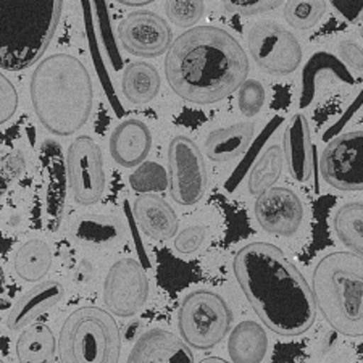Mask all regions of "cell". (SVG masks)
<instances>
[{
    "label": "cell",
    "instance_id": "1",
    "mask_svg": "<svg viewBox=\"0 0 363 363\" xmlns=\"http://www.w3.org/2000/svg\"><path fill=\"white\" fill-rule=\"evenodd\" d=\"M233 273L257 317L270 331L296 337L313 326L318 308L312 286L277 245H244L234 257Z\"/></svg>",
    "mask_w": 363,
    "mask_h": 363
},
{
    "label": "cell",
    "instance_id": "2",
    "mask_svg": "<svg viewBox=\"0 0 363 363\" xmlns=\"http://www.w3.org/2000/svg\"><path fill=\"white\" fill-rule=\"evenodd\" d=\"M165 74L173 92L186 102L212 105L247 81L249 57L223 28L197 26L173 40Z\"/></svg>",
    "mask_w": 363,
    "mask_h": 363
},
{
    "label": "cell",
    "instance_id": "3",
    "mask_svg": "<svg viewBox=\"0 0 363 363\" xmlns=\"http://www.w3.org/2000/svg\"><path fill=\"white\" fill-rule=\"evenodd\" d=\"M29 92L39 123L55 136H72L91 118L92 79L84 63L73 55L55 54L40 60Z\"/></svg>",
    "mask_w": 363,
    "mask_h": 363
},
{
    "label": "cell",
    "instance_id": "4",
    "mask_svg": "<svg viewBox=\"0 0 363 363\" xmlns=\"http://www.w3.org/2000/svg\"><path fill=\"white\" fill-rule=\"evenodd\" d=\"M63 0H0V67L21 72L36 65L60 25Z\"/></svg>",
    "mask_w": 363,
    "mask_h": 363
},
{
    "label": "cell",
    "instance_id": "5",
    "mask_svg": "<svg viewBox=\"0 0 363 363\" xmlns=\"http://www.w3.org/2000/svg\"><path fill=\"white\" fill-rule=\"evenodd\" d=\"M318 312L339 335L363 336V257L354 252H331L312 274Z\"/></svg>",
    "mask_w": 363,
    "mask_h": 363
},
{
    "label": "cell",
    "instance_id": "6",
    "mask_svg": "<svg viewBox=\"0 0 363 363\" xmlns=\"http://www.w3.org/2000/svg\"><path fill=\"white\" fill-rule=\"evenodd\" d=\"M123 333L115 317L105 308H76L58 333L60 363H118Z\"/></svg>",
    "mask_w": 363,
    "mask_h": 363
},
{
    "label": "cell",
    "instance_id": "7",
    "mask_svg": "<svg viewBox=\"0 0 363 363\" xmlns=\"http://www.w3.org/2000/svg\"><path fill=\"white\" fill-rule=\"evenodd\" d=\"M178 328L191 349L208 350L233 331V312L220 294L210 289H196L179 303Z\"/></svg>",
    "mask_w": 363,
    "mask_h": 363
},
{
    "label": "cell",
    "instance_id": "8",
    "mask_svg": "<svg viewBox=\"0 0 363 363\" xmlns=\"http://www.w3.org/2000/svg\"><path fill=\"white\" fill-rule=\"evenodd\" d=\"M169 194L183 207H192L205 196L208 173L197 144L187 136H177L168 145Z\"/></svg>",
    "mask_w": 363,
    "mask_h": 363
},
{
    "label": "cell",
    "instance_id": "9",
    "mask_svg": "<svg viewBox=\"0 0 363 363\" xmlns=\"http://www.w3.org/2000/svg\"><path fill=\"white\" fill-rule=\"evenodd\" d=\"M250 57L262 72L288 76L301 67L302 47L288 28L273 21H262L247 34Z\"/></svg>",
    "mask_w": 363,
    "mask_h": 363
},
{
    "label": "cell",
    "instance_id": "10",
    "mask_svg": "<svg viewBox=\"0 0 363 363\" xmlns=\"http://www.w3.org/2000/svg\"><path fill=\"white\" fill-rule=\"evenodd\" d=\"M65 173L76 203L89 207L101 201L107 186V174L102 150L91 136H79L69 144Z\"/></svg>",
    "mask_w": 363,
    "mask_h": 363
},
{
    "label": "cell",
    "instance_id": "11",
    "mask_svg": "<svg viewBox=\"0 0 363 363\" xmlns=\"http://www.w3.org/2000/svg\"><path fill=\"white\" fill-rule=\"evenodd\" d=\"M150 283L144 267L134 259L116 260L105 277L102 301L113 317L133 318L149 301Z\"/></svg>",
    "mask_w": 363,
    "mask_h": 363
},
{
    "label": "cell",
    "instance_id": "12",
    "mask_svg": "<svg viewBox=\"0 0 363 363\" xmlns=\"http://www.w3.org/2000/svg\"><path fill=\"white\" fill-rule=\"evenodd\" d=\"M320 173L339 191H363V131L337 134L320 157Z\"/></svg>",
    "mask_w": 363,
    "mask_h": 363
},
{
    "label": "cell",
    "instance_id": "13",
    "mask_svg": "<svg viewBox=\"0 0 363 363\" xmlns=\"http://www.w3.org/2000/svg\"><path fill=\"white\" fill-rule=\"evenodd\" d=\"M116 31L123 49L136 57H160L173 44V31L168 21L154 11H133L120 21Z\"/></svg>",
    "mask_w": 363,
    "mask_h": 363
},
{
    "label": "cell",
    "instance_id": "14",
    "mask_svg": "<svg viewBox=\"0 0 363 363\" xmlns=\"http://www.w3.org/2000/svg\"><path fill=\"white\" fill-rule=\"evenodd\" d=\"M255 220L263 231L279 238H292L303 223V203L294 191L274 186L257 197Z\"/></svg>",
    "mask_w": 363,
    "mask_h": 363
},
{
    "label": "cell",
    "instance_id": "15",
    "mask_svg": "<svg viewBox=\"0 0 363 363\" xmlns=\"http://www.w3.org/2000/svg\"><path fill=\"white\" fill-rule=\"evenodd\" d=\"M126 363H194V354L181 336L152 328L134 342Z\"/></svg>",
    "mask_w": 363,
    "mask_h": 363
},
{
    "label": "cell",
    "instance_id": "16",
    "mask_svg": "<svg viewBox=\"0 0 363 363\" xmlns=\"http://www.w3.org/2000/svg\"><path fill=\"white\" fill-rule=\"evenodd\" d=\"M326 78L339 81L345 86H354L355 78L344 65L341 58L331 52H315L308 58L301 73V89H298V108H307L317 97L318 87Z\"/></svg>",
    "mask_w": 363,
    "mask_h": 363
},
{
    "label": "cell",
    "instance_id": "17",
    "mask_svg": "<svg viewBox=\"0 0 363 363\" xmlns=\"http://www.w3.org/2000/svg\"><path fill=\"white\" fill-rule=\"evenodd\" d=\"M284 160L291 177L297 183H307L315 169V145L306 115L292 116L283 136Z\"/></svg>",
    "mask_w": 363,
    "mask_h": 363
},
{
    "label": "cell",
    "instance_id": "18",
    "mask_svg": "<svg viewBox=\"0 0 363 363\" xmlns=\"http://www.w3.org/2000/svg\"><path fill=\"white\" fill-rule=\"evenodd\" d=\"M152 149L149 126L138 118H128L115 126L110 136V155L123 168H138L147 162Z\"/></svg>",
    "mask_w": 363,
    "mask_h": 363
},
{
    "label": "cell",
    "instance_id": "19",
    "mask_svg": "<svg viewBox=\"0 0 363 363\" xmlns=\"http://www.w3.org/2000/svg\"><path fill=\"white\" fill-rule=\"evenodd\" d=\"M63 297H65V288L58 281H43L33 286L11 306L7 317L9 330H26L40 315L62 302Z\"/></svg>",
    "mask_w": 363,
    "mask_h": 363
},
{
    "label": "cell",
    "instance_id": "20",
    "mask_svg": "<svg viewBox=\"0 0 363 363\" xmlns=\"http://www.w3.org/2000/svg\"><path fill=\"white\" fill-rule=\"evenodd\" d=\"M136 223L145 236L155 241H168L178 234V216L159 194H139L133 203Z\"/></svg>",
    "mask_w": 363,
    "mask_h": 363
},
{
    "label": "cell",
    "instance_id": "21",
    "mask_svg": "<svg viewBox=\"0 0 363 363\" xmlns=\"http://www.w3.org/2000/svg\"><path fill=\"white\" fill-rule=\"evenodd\" d=\"M69 231L76 242L89 249H110L126 236L123 221L112 215H81Z\"/></svg>",
    "mask_w": 363,
    "mask_h": 363
},
{
    "label": "cell",
    "instance_id": "22",
    "mask_svg": "<svg viewBox=\"0 0 363 363\" xmlns=\"http://www.w3.org/2000/svg\"><path fill=\"white\" fill-rule=\"evenodd\" d=\"M254 133L255 125L252 121H241L228 128L213 130L205 138V157L215 163L236 160L249 149Z\"/></svg>",
    "mask_w": 363,
    "mask_h": 363
},
{
    "label": "cell",
    "instance_id": "23",
    "mask_svg": "<svg viewBox=\"0 0 363 363\" xmlns=\"http://www.w3.org/2000/svg\"><path fill=\"white\" fill-rule=\"evenodd\" d=\"M268 352L265 328L257 321H241L228 337V354L233 363H262Z\"/></svg>",
    "mask_w": 363,
    "mask_h": 363
},
{
    "label": "cell",
    "instance_id": "24",
    "mask_svg": "<svg viewBox=\"0 0 363 363\" xmlns=\"http://www.w3.org/2000/svg\"><path fill=\"white\" fill-rule=\"evenodd\" d=\"M160 74L154 65L145 62L130 63L123 72L121 89L125 97L134 105L154 101L160 91Z\"/></svg>",
    "mask_w": 363,
    "mask_h": 363
},
{
    "label": "cell",
    "instance_id": "25",
    "mask_svg": "<svg viewBox=\"0 0 363 363\" xmlns=\"http://www.w3.org/2000/svg\"><path fill=\"white\" fill-rule=\"evenodd\" d=\"M58 350V339L47 325H31L16 339L15 354L20 363H49Z\"/></svg>",
    "mask_w": 363,
    "mask_h": 363
},
{
    "label": "cell",
    "instance_id": "26",
    "mask_svg": "<svg viewBox=\"0 0 363 363\" xmlns=\"http://www.w3.org/2000/svg\"><path fill=\"white\" fill-rule=\"evenodd\" d=\"M52 250L43 239H29L16 250L13 257V272L26 283H39L50 272Z\"/></svg>",
    "mask_w": 363,
    "mask_h": 363
},
{
    "label": "cell",
    "instance_id": "27",
    "mask_svg": "<svg viewBox=\"0 0 363 363\" xmlns=\"http://www.w3.org/2000/svg\"><path fill=\"white\" fill-rule=\"evenodd\" d=\"M284 152L277 144L268 145L252 167L247 179L250 196L259 197L278 183L284 168Z\"/></svg>",
    "mask_w": 363,
    "mask_h": 363
},
{
    "label": "cell",
    "instance_id": "28",
    "mask_svg": "<svg viewBox=\"0 0 363 363\" xmlns=\"http://www.w3.org/2000/svg\"><path fill=\"white\" fill-rule=\"evenodd\" d=\"M333 230L345 247L363 257V202H349L339 207L333 218Z\"/></svg>",
    "mask_w": 363,
    "mask_h": 363
},
{
    "label": "cell",
    "instance_id": "29",
    "mask_svg": "<svg viewBox=\"0 0 363 363\" xmlns=\"http://www.w3.org/2000/svg\"><path fill=\"white\" fill-rule=\"evenodd\" d=\"M326 13V0H286L284 20L298 31L318 25Z\"/></svg>",
    "mask_w": 363,
    "mask_h": 363
},
{
    "label": "cell",
    "instance_id": "30",
    "mask_svg": "<svg viewBox=\"0 0 363 363\" xmlns=\"http://www.w3.org/2000/svg\"><path fill=\"white\" fill-rule=\"evenodd\" d=\"M130 186L138 194H159L169 189L168 169L157 162H144L134 168L130 177Z\"/></svg>",
    "mask_w": 363,
    "mask_h": 363
},
{
    "label": "cell",
    "instance_id": "31",
    "mask_svg": "<svg viewBox=\"0 0 363 363\" xmlns=\"http://www.w3.org/2000/svg\"><path fill=\"white\" fill-rule=\"evenodd\" d=\"M203 0H167L165 13L168 21L177 28L191 29L203 16Z\"/></svg>",
    "mask_w": 363,
    "mask_h": 363
},
{
    "label": "cell",
    "instance_id": "32",
    "mask_svg": "<svg viewBox=\"0 0 363 363\" xmlns=\"http://www.w3.org/2000/svg\"><path fill=\"white\" fill-rule=\"evenodd\" d=\"M267 102V91L259 79H247L238 91V107L245 118H254Z\"/></svg>",
    "mask_w": 363,
    "mask_h": 363
},
{
    "label": "cell",
    "instance_id": "33",
    "mask_svg": "<svg viewBox=\"0 0 363 363\" xmlns=\"http://www.w3.org/2000/svg\"><path fill=\"white\" fill-rule=\"evenodd\" d=\"M286 0H221L225 10L241 16H257L281 7Z\"/></svg>",
    "mask_w": 363,
    "mask_h": 363
},
{
    "label": "cell",
    "instance_id": "34",
    "mask_svg": "<svg viewBox=\"0 0 363 363\" xmlns=\"http://www.w3.org/2000/svg\"><path fill=\"white\" fill-rule=\"evenodd\" d=\"M207 230L201 225H192L179 231L174 238V249L183 255H191L202 247Z\"/></svg>",
    "mask_w": 363,
    "mask_h": 363
},
{
    "label": "cell",
    "instance_id": "35",
    "mask_svg": "<svg viewBox=\"0 0 363 363\" xmlns=\"http://www.w3.org/2000/svg\"><path fill=\"white\" fill-rule=\"evenodd\" d=\"M18 108V92L7 76H0V123H7Z\"/></svg>",
    "mask_w": 363,
    "mask_h": 363
},
{
    "label": "cell",
    "instance_id": "36",
    "mask_svg": "<svg viewBox=\"0 0 363 363\" xmlns=\"http://www.w3.org/2000/svg\"><path fill=\"white\" fill-rule=\"evenodd\" d=\"M337 57L349 69L363 74V47L355 40L345 39L337 45Z\"/></svg>",
    "mask_w": 363,
    "mask_h": 363
},
{
    "label": "cell",
    "instance_id": "37",
    "mask_svg": "<svg viewBox=\"0 0 363 363\" xmlns=\"http://www.w3.org/2000/svg\"><path fill=\"white\" fill-rule=\"evenodd\" d=\"M26 169V159L20 150H11L2 159V179L5 183L20 178Z\"/></svg>",
    "mask_w": 363,
    "mask_h": 363
},
{
    "label": "cell",
    "instance_id": "38",
    "mask_svg": "<svg viewBox=\"0 0 363 363\" xmlns=\"http://www.w3.org/2000/svg\"><path fill=\"white\" fill-rule=\"evenodd\" d=\"M344 20L350 23L363 18V0H328Z\"/></svg>",
    "mask_w": 363,
    "mask_h": 363
},
{
    "label": "cell",
    "instance_id": "39",
    "mask_svg": "<svg viewBox=\"0 0 363 363\" xmlns=\"http://www.w3.org/2000/svg\"><path fill=\"white\" fill-rule=\"evenodd\" d=\"M143 323H140L139 320H133L125 326V330H123V337H125L128 342H136L138 339L143 336Z\"/></svg>",
    "mask_w": 363,
    "mask_h": 363
},
{
    "label": "cell",
    "instance_id": "40",
    "mask_svg": "<svg viewBox=\"0 0 363 363\" xmlns=\"http://www.w3.org/2000/svg\"><path fill=\"white\" fill-rule=\"evenodd\" d=\"M86 265H87V262L81 263V267L78 268V272L74 273V281H76V283H78V284H86L87 281H89V279L92 278L94 270H92V268H89V270L86 272V270H84Z\"/></svg>",
    "mask_w": 363,
    "mask_h": 363
},
{
    "label": "cell",
    "instance_id": "41",
    "mask_svg": "<svg viewBox=\"0 0 363 363\" xmlns=\"http://www.w3.org/2000/svg\"><path fill=\"white\" fill-rule=\"evenodd\" d=\"M121 5H126V7H144V5H149L155 0H115Z\"/></svg>",
    "mask_w": 363,
    "mask_h": 363
},
{
    "label": "cell",
    "instance_id": "42",
    "mask_svg": "<svg viewBox=\"0 0 363 363\" xmlns=\"http://www.w3.org/2000/svg\"><path fill=\"white\" fill-rule=\"evenodd\" d=\"M199 363H233V362H228L225 359H221V357H207V359H203Z\"/></svg>",
    "mask_w": 363,
    "mask_h": 363
},
{
    "label": "cell",
    "instance_id": "43",
    "mask_svg": "<svg viewBox=\"0 0 363 363\" xmlns=\"http://www.w3.org/2000/svg\"><path fill=\"white\" fill-rule=\"evenodd\" d=\"M360 36H362V39H363V21H362V28H360Z\"/></svg>",
    "mask_w": 363,
    "mask_h": 363
},
{
    "label": "cell",
    "instance_id": "44",
    "mask_svg": "<svg viewBox=\"0 0 363 363\" xmlns=\"http://www.w3.org/2000/svg\"><path fill=\"white\" fill-rule=\"evenodd\" d=\"M49 363H55V360H52V362H49Z\"/></svg>",
    "mask_w": 363,
    "mask_h": 363
},
{
    "label": "cell",
    "instance_id": "45",
    "mask_svg": "<svg viewBox=\"0 0 363 363\" xmlns=\"http://www.w3.org/2000/svg\"><path fill=\"white\" fill-rule=\"evenodd\" d=\"M2 363H5V362H4V360H2Z\"/></svg>",
    "mask_w": 363,
    "mask_h": 363
}]
</instances>
